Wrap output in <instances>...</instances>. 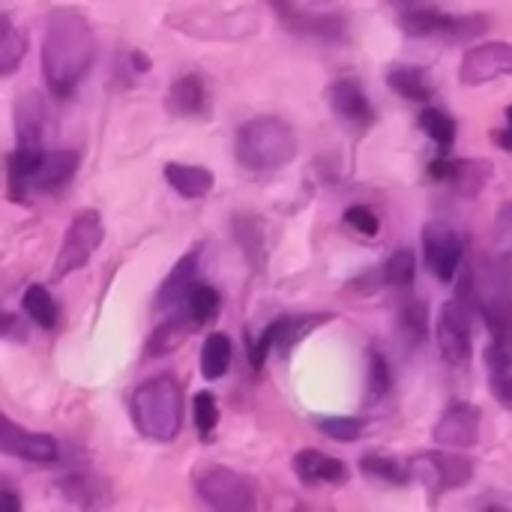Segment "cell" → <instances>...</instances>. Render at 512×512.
I'll use <instances>...</instances> for the list:
<instances>
[{
  "mask_svg": "<svg viewBox=\"0 0 512 512\" xmlns=\"http://www.w3.org/2000/svg\"><path fill=\"white\" fill-rule=\"evenodd\" d=\"M96 60V33L84 12L72 6H57L45 21L42 39V75L57 99L75 93L81 78Z\"/></svg>",
  "mask_w": 512,
  "mask_h": 512,
  "instance_id": "obj_1",
  "label": "cell"
},
{
  "mask_svg": "<svg viewBox=\"0 0 512 512\" xmlns=\"http://www.w3.org/2000/svg\"><path fill=\"white\" fill-rule=\"evenodd\" d=\"M78 171V150L15 147L9 156V198L24 204L30 192H57Z\"/></svg>",
  "mask_w": 512,
  "mask_h": 512,
  "instance_id": "obj_2",
  "label": "cell"
},
{
  "mask_svg": "<svg viewBox=\"0 0 512 512\" xmlns=\"http://www.w3.org/2000/svg\"><path fill=\"white\" fill-rule=\"evenodd\" d=\"M132 420L135 429L156 444H171L180 435L183 426V390L177 378L171 375H156L147 378L135 393H132Z\"/></svg>",
  "mask_w": 512,
  "mask_h": 512,
  "instance_id": "obj_3",
  "label": "cell"
},
{
  "mask_svg": "<svg viewBox=\"0 0 512 512\" xmlns=\"http://www.w3.org/2000/svg\"><path fill=\"white\" fill-rule=\"evenodd\" d=\"M237 162L252 174H270L294 162L297 135L279 117H255L237 129Z\"/></svg>",
  "mask_w": 512,
  "mask_h": 512,
  "instance_id": "obj_4",
  "label": "cell"
},
{
  "mask_svg": "<svg viewBox=\"0 0 512 512\" xmlns=\"http://www.w3.org/2000/svg\"><path fill=\"white\" fill-rule=\"evenodd\" d=\"M399 24L414 39H444V42H465L474 36H483L489 30V18L480 12L471 15H450L432 6H405L399 12Z\"/></svg>",
  "mask_w": 512,
  "mask_h": 512,
  "instance_id": "obj_5",
  "label": "cell"
},
{
  "mask_svg": "<svg viewBox=\"0 0 512 512\" xmlns=\"http://www.w3.org/2000/svg\"><path fill=\"white\" fill-rule=\"evenodd\" d=\"M195 492L198 498L219 512H249L255 510V489L246 477H240L231 468L207 465L195 474Z\"/></svg>",
  "mask_w": 512,
  "mask_h": 512,
  "instance_id": "obj_6",
  "label": "cell"
},
{
  "mask_svg": "<svg viewBox=\"0 0 512 512\" xmlns=\"http://www.w3.org/2000/svg\"><path fill=\"white\" fill-rule=\"evenodd\" d=\"M105 240V225H102V213L99 210H81L72 216L57 261H54V279H66L69 273H78L102 246Z\"/></svg>",
  "mask_w": 512,
  "mask_h": 512,
  "instance_id": "obj_7",
  "label": "cell"
},
{
  "mask_svg": "<svg viewBox=\"0 0 512 512\" xmlns=\"http://www.w3.org/2000/svg\"><path fill=\"white\" fill-rule=\"evenodd\" d=\"M330 315H285V318H276L270 327H264V333L249 345V357H252V366L261 369L267 363V357L273 351H291L300 339H306L315 327L327 324Z\"/></svg>",
  "mask_w": 512,
  "mask_h": 512,
  "instance_id": "obj_8",
  "label": "cell"
},
{
  "mask_svg": "<svg viewBox=\"0 0 512 512\" xmlns=\"http://www.w3.org/2000/svg\"><path fill=\"white\" fill-rule=\"evenodd\" d=\"M438 348L450 366H465L471 360V309L462 297L444 303V309H441Z\"/></svg>",
  "mask_w": 512,
  "mask_h": 512,
  "instance_id": "obj_9",
  "label": "cell"
},
{
  "mask_svg": "<svg viewBox=\"0 0 512 512\" xmlns=\"http://www.w3.org/2000/svg\"><path fill=\"white\" fill-rule=\"evenodd\" d=\"M0 453L30 462V465H54L60 459L57 441L51 435L30 432V429L12 423L3 411H0Z\"/></svg>",
  "mask_w": 512,
  "mask_h": 512,
  "instance_id": "obj_10",
  "label": "cell"
},
{
  "mask_svg": "<svg viewBox=\"0 0 512 512\" xmlns=\"http://www.w3.org/2000/svg\"><path fill=\"white\" fill-rule=\"evenodd\" d=\"M462 255H465V243L450 225H441V222L426 225V231H423V258H426V267L435 273V279L453 282V276L459 273Z\"/></svg>",
  "mask_w": 512,
  "mask_h": 512,
  "instance_id": "obj_11",
  "label": "cell"
},
{
  "mask_svg": "<svg viewBox=\"0 0 512 512\" xmlns=\"http://www.w3.org/2000/svg\"><path fill=\"white\" fill-rule=\"evenodd\" d=\"M273 12L279 15V21L294 30V33H306V36H321V39H345V18L342 12H321V9H303L294 0H270Z\"/></svg>",
  "mask_w": 512,
  "mask_h": 512,
  "instance_id": "obj_12",
  "label": "cell"
},
{
  "mask_svg": "<svg viewBox=\"0 0 512 512\" xmlns=\"http://www.w3.org/2000/svg\"><path fill=\"white\" fill-rule=\"evenodd\" d=\"M512 75V42H486L465 54L459 66V78L468 87H480Z\"/></svg>",
  "mask_w": 512,
  "mask_h": 512,
  "instance_id": "obj_13",
  "label": "cell"
},
{
  "mask_svg": "<svg viewBox=\"0 0 512 512\" xmlns=\"http://www.w3.org/2000/svg\"><path fill=\"white\" fill-rule=\"evenodd\" d=\"M480 408L468 402H456L444 411V417L435 426V441L441 447H474L480 438Z\"/></svg>",
  "mask_w": 512,
  "mask_h": 512,
  "instance_id": "obj_14",
  "label": "cell"
},
{
  "mask_svg": "<svg viewBox=\"0 0 512 512\" xmlns=\"http://www.w3.org/2000/svg\"><path fill=\"white\" fill-rule=\"evenodd\" d=\"M330 105L333 111L357 132L369 129L372 120H375V111H372V102L366 96V90L360 87V81L354 78H339L333 87H330Z\"/></svg>",
  "mask_w": 512,
  "mask_h": 512,
  "instance_id": "obj_15",
  "label": "cell"
},
{
  "mask_svg": "<svg viewBox=\"0 0 512 512\" xmlns=\"http://www.w3.org/2000/svg\"><path fill=\"white\" fill-rule=\"evenodd\" d=\"M45 123H48V108H45V96L36 90H27L18 96L15 102V147H45L42 135H45Z\"/></svg>",
  "mask_w": 512,
  "mask_h": 512,
  "instance_id": "obj_16",
  "label": "cell"
},
{
  "mask_svg": "<svg viewBox=\"0 0 512 512\" xmlns=\"http://www.w3.org/2000/svg\"><path fill=\"white\" fill-rule=\"evenodd\" d=\"M417 465H420V477L435 489H456L468 483L474 474V462L450 453H426Z\"/></svg>",
  "mask_w": 512,
  "mask_h": 512,
  "instance_id": "obj_17",
  "label": "cell"
},
{
  "mask_svg": "<svg viewBox=\"0 0 512 512\" xmlns=\"http://www.w3.org/2000/svg\"><path fill=\"white\" fill-rule=\"evenodd\" d=\"M198 264H201V249H192L189 255H183L171 273L165 276L159 294H156V312H165V309H177L183 303V297L189 294V288L198 282Z\"/></svg>",
  "mask_w": 512,
  "mask_h": 512,
  "instance_id": "obj_18",
  "label": "cell"
},
{
  "mask_svg": "<svg viewBox=\"0 0 512 512\" xmlns=\"http://www.w3.org/2000/svg\"><path fill=\"white\" fill-rule=\"evenodd\" d=\"M429 174L438 183H453L462 192H477L483 186V180L492 174V168L486 162H465V159H450V153H441L432 165Z\"/></svg>",
  "mask_w": 512,
  "mask_h": 512,
  "instance_id": "obj_19",
  "label": "cell"
},
{
  "mask_svg": "<svg viewBox=\"0 0 512 512\" xmlns=\"http://www.w3.org/2000/svg\"><path fill=\"white\" fill-rule=\"evenodd\" d=\"M294 474L306 483V486H318V483H327V486H339L348 480V468L345 462L321 453V450H300L294 456Z\"/></svg>",
  "mask_w": 512,
  "mask_h": 512,
  "instance_id": "obj_20",
  "label": "cell"
},
{
  "mask_svg": "<svg viewBox=\"0 0 512 512\" xmlns=\"http://www.w3.org/2000/svg\"><path fill=\"white\" fill-rule=\"evenodd\" d=\"M198 330V324L180 309V312H174L171 318H165L156 330H153V336L147 339V348H144V357L147 360H159V357H168L171 351H177L192 333Z\"/></svg>",
  "mask_w": 512,
  "mask_h": 512,
  "instance_id": "obj_21",
  "label": "cell"
},
{
  "mask_svg": "<svg viewBox=\"0 0 512 512\" xmlns=\"http://www.w3.org/2000/svg\"><path fill=\"white\" fill-rule=\"evenodd\" d=\"M168 108L180 117H198L207 111V84L198 72L180 75L168 90Z\"/></svg>",
  "mask_w": 512,
  "mask_h": 512,
  "instance_id": "obj_22",
  "label": "cell"
},
{
  "mask_svg": "<svg viewBox=\"0 0 512 512\" xmlns=\"http://www.w3.org/2000/svg\"><path fill=\"white\" fill-rule=\"evenodd\" d=\"M162 174H165V180L174 186V192L177 195H183V198H204V195H210V189H213V174L204 168V165H183V162H168L165 168H162Z\"/></svg>",
  "mask_w": 512,
  "mask_h": 512,
  "instance_id": "obj_23",
  "label": "cell"
},
{
  "mask_svg": "<svg viewBox=\"0 0 512 512\" xmlns=\"http://www.w3.org/2000/svg\"><path fill=\"white\" fill-rule=\"evenodd\" d=\"M234 237H237L240 249L246 252L249 264L255 270H261L264 261H267V252H264V222L258 216L240 213V216H234Z\"/></svg>",
  "mask_w": 512,
  "mask_h": 512,
  "instance_id": "obj_24",
  "label": "cell"
},
{
  "mask_svg": "<svg viewBox=\"0 0 512 512\" xmlns=\"http://www.w3.org/2000/svg\"><path fill=\"white\" fill-rule=\"evenodd\" d=\"M387 81L402 99H411L420 105H429V99H432V84H429L426 72L417 66H396V69H390Z\"/></svg>",
  "mask_w": 512,
  "mask_h": 512,
  "instance_id": "obj_25",
  "label": "cell"
},
{
  "mask_svg": "<svg viewBox=\"0 0 512 512\" xmlns=\"http://www.w3.org/2000/svg\"><path fill=\"white\" fill-rule=\"evenodd\" d=\"M21 306H24V315L42 330H54L60 321V309L45 285H30L21 297Z\"/></svg>",
  "mask_w": 512,
  "mask_h": 512,
  "instance_id": "obj_26",
  "label": "cell"
},
{
  "mask_svg": "<svg viewBox=\"0 0 512 512\" xmlns=\"http://www.w3.org/2000/svg\"><path fill=\"white\" fill-rule=\"evenodd\" d=\"M183 312L198 324V327H204V324H210L216 315H219V306H222V297H219V291L213 288V285H204V282H195L192 288H189V294L183 297Z\"/></svg>",
  "mask_w": 512,
  "mask_h": 512,
  "instance_id": "obj_27",
  "label": "cell"
},
{
  "mask_svg": "<svg viewBox=\"0 0 512 512\" xmlns=\"http://www.w3.org/2000/svg\"><path fill=\"white\" fill-rule=\"evenodd\" d=\"M228 369H231V339L225 333H210L201 348V375L207 381H219L225 378Z\"/></svg>",
  "mask_w": 512,
  "mask_h": 512,
  "instance_id": "obj_28",
  "label": "cell"
},
{
  "mask_svg": "<svg viewBox=\"0 0 512 512\" xmlns=\"http://www.w3.org/2000/svg\"><path fill=\"white\" fill-rule=\"evenodd\" d=\"M24 54H27L24 33L6 15H0V75L18 72V66L24 63Z\"/></svg>",
  "mask_w": 512,
  "mask_h": 512,
  "instance_id": "obj_29",
  "label": "cell"
},
{
  "mask_svg": "<svg viewBox=\"0 0 512 512\" xmlns=\"http://www.w3.org/2000/svg\"><path fill=\"white\" fill-rule=\"evenodd\" d=\"M420 126H423V132L438 144L441 153H450V147H453V141H456V120H453L450 114H444L441 108L426 105V108L420 111Z\"/></svg>",
  "mask_w": 512,
  "mask_h": 512,
  "instance_id": "obj_30",
  "label": "cell"
},
{
  "mask_svg": "<svg viewBox=\"0 0 512 512\" xmlns=\"http://www.w3.org/2000/svg\"><path fill=\"white\" fill-rule=\"evenodd\" d=\"M399 330L408 345H423L429 333V306L423 300H411L399 312Z\"/></svg>",
  "mask_w": 512,
  "mask_h": 512,
  "instance_id": "obj_31",
  "label": "cell"
},
{
  "mask_svg": "<svg viewBox=\"0 0 512 512\" xmlns=\"http://www.w3.org/2000/svg\"><path fill=\"white\" fill-rule=\"evenodd\" d=\"M360 471L372 480H384L390 486H405L408 483V465L390 459V456H381V453H372V456H363L360 462Z\"/></svg>",
  "mask_w": 512,
  "mask_h": 512,
  "instance_id": "obj_32",
  "label": "cell"
},
{
  "mask_svg": "<svg viewBox=\"0 0 512 512\" xmlns=\"http://www.w3.org/2000/svg\"><path fill=\"white\" fill-rule=\"evenodd\" d=\"M381 279L390 285V288H411L414 279H417V255L411 249H399L390 255V261L384 264L381 270Z\"/></svg>",
  "mask_w": 512,
  "mask_h": 512,
  "instance_id": "obj_33",
  "label": "cell"
},
{
  "mask_svg": "<svg viewBox=\"0 0 512 512\" xmlns=\"http://www.w3.org/2000/svg\"><path fill=\"white\" fill-rule=\"evenodd\" d=\"M390 384H393V372H390V363L384 360L381 351H369V381H366V402L369 405H378L387 393H390Z\"/></svg>",
  "mask_w": 512,
  "mask_h": 512,
  "instance_id": "obj_34",
  "label": "cell"
},
{
  "mask_svg": "<svg viewBox=\"0 0 512 512\" xmlns=\"http://www.w3.org/2000/svg\"><path fill=\"white\" fill-rule=\"evenodd\" d=\"M192 417H195V429L201 435V441H210V435L216 432L219 426V405H216V396L213 393H198L195 402H192Z\"/></svg>",
  "mask_w": 512,
  "mask_h": 512,
  "instance_id": "obj_35",
  "label": "cell"
},
{
  "mask_svg": "<svg viewBox=\"0 0 512 512\" xmlns=\"http://www.w3.org/2000/svg\"><path fill=\"white\" fill-rule=\"evenodd\" d=\"M318 429L333 441L351 444L363 435V420H357V417H324V420H318Z\"/></svg>",
  "mask_w": 512,
  "mask_h": 512,
  "instance_id": "obj_36",
  "label": "cell"
},
{
  "mask_svg": "<svg viewBox=\"0 0 512 512\" xmlns=\"http://www.w3.org/2000/svg\"><path fill=\"white\" fill-rule=\"evenodd\" d=\"M345 225H348L351 231L363 234V237H375V234L381 231L378 216H375L369 207H363V204H354V207L345 210Z\"/></svg>",
  "mask_w": 512,
  "mask_h": 512,
  "instance_id": "obj_37",
  "label": "cell"
},
{
  "mask_svg": "<svg viewBox=\"0 0 512 512\" xmlns=\"http://www.w3.org/2000/svg\"><path fill=\"white\" fill-rule=\"evenodd\" d=\"M480 309H483V315H486V324H489V327H498V330L504 333V339H507V345H510V354H512V300L510 303L480 306Z\"/></svg>",
  "mask_w": 512,
  "mask_h": 512,
  "instance_id": "obj_38",
  "label": "cell"
},
{
  "mask_svg": "<svg viewBox=\"0 0 512 512\" xmlns=\"http://www.w3.org/2000/svg\"><path fill=\"white\" fill-rule=\"evenodd\" d=\"M489 378H492V393L498 396V402L512 408V369H507V372H489Z\"/></svg>",
  "mask_w": 512,
  "mask_h": 512,
  "instance_id": "obj_39",
  "label": "cell"
},
{
  "mask_svg": "<svg viewBox=\"0 0 512 512\" xmlns=\"http://www.w3.org/2000/svg\"><path fill=\"white\" fill-rule=\"evenodd\" d=\"M495 141H498L504 150H510L512 153V105L507 108V111H504V129H498Z\"/></svg>",
  "mask_w": 512,
  "mask_h": 512,
  "instance_id": "obj_40",
  "label": "cell"
},
{
  "mask_svg": "<svg viewBox=\"0 0 512 512\" xmlns=\"http://www.w3.org/2000/svg\"><path fill=\"white\" fill-rule=\"evenodd\" d=\"M18 510H21V498H18L12 489L0 486V512H18Z\"/></svg>",
  "mask_w": 512,
  "mask_h": 512,
  "instance_id": "obj_41",
  "label": "cell"
},
{
  "mask_svg": "<svg viewBox=\"0 0 512 512\" xmlns=\"http://www.w3.org/2000/svg\"><path fill=\"white\" fill-rule=\"evenodd\" d=\"M15 324H18V321H15L9 312H0V339H6V336L15 330Z\"/></svg>",
  "mask_w": 512,
  "mask_h": 512,
  "instance_id": "obj_42",
  "label": "cell"
}]
</instances>
